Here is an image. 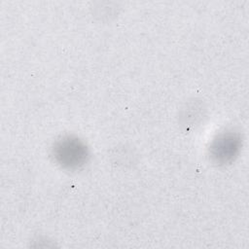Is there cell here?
<instances>
[{"instance_id":"6da1fadb","label":"cell","mask_w":249,"mask_h":249,"mask_svg":"<svg viewBox=\"0 0 249 249\" xmlns=\"http://www.w3.org/2000/svg\"><path fill=\"white\" fill-rule=\"evenodd\" d=\"M53 157L62 168L78 170L89 160V152L85 142L76 136L67 135L57 140L53 147Z\"/></svg>"},{"instance_id":"7a4b0ae2","label":"cell","mask_w":249,"mask_h":249,"mask_svg":"<svg viewBox=\"0 0 249 249\" xmlns=\"http://www.w3.org/2000/svg\"><path fill=\"white\" fill-rule=\"evenodd\" d=\"M240 149V137L232 132L222 133L217 136L210 148L211 160L217 164H227L234 160Z\"/></svg>"}]
</instances>
